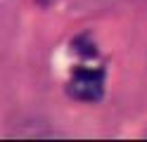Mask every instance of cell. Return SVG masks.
Here are the masks:
<instances>
[{
	"label": "cell",
	"mask_w": 147,
	"mask_h": 142,
	"mask_svg": "<svg viewBox=\"0 0 147 142\" xmlns=\"http://www.w3.org/2000/svg\"><path fill=\"white\" fill-rule=\"evenodd\" d=\"M67 92L78 102H97L105 95V71L102 69H88L78 66L71 71V78L67 83Z\"/></svg>",
	"instance_id": "1"
},
{
	"label": "cell",
	"mask_w": 147,
	"mask_h": 142,
	"mask_svg": "<svg viewBox=\"0 0 147 142\" xmlns=\"http://www.w3.org/2000/svg\"><path fill=\"white\" fill-rule=\"evenodd\" d=\"M38 3H40V5H48V3H50V0H38Z\"/></svg>",
	"instance_id": "2"
}]
</instances>
